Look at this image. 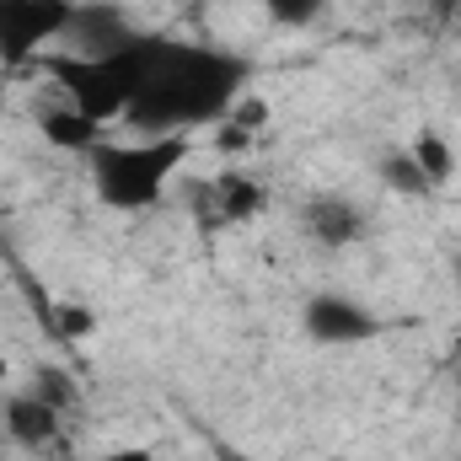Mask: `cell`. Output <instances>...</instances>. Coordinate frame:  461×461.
<instances>
[{
  "label": "cell",
  "mask_w": 461,
  "mask_h": 461,
  "mask_svg": "<svg viewBox=\"0 0 461 461\" xmlns=\"http://www.w3.org/2000/svg\"><path fill=\"white\" fill-rule=\"evenodd\" d=\"M252 65L230 49L215 43H188V38H167L129 103L123 123L134 134H194V129H215L230 113V103L247 92Z\"/></svg>",
  "instance_id": "obj_1"
},
{
  "label": "cell",
  "mask_w": 461,
  "mask_h": 461,
  "mask_svg": "<svg viewBox=\"0 0 461 461\" xmlns=\"http://www.w3.org/2000/svg\"><path fill=\"white\" fill-rule=\"evenodd\" d=\"M156 49H161V32H134L113 54H43L38 65L76 113H86L92 123L108 129V123H123Z\"/></svg>",
  "instance_id": "obj_2"
},
{
  "label": "cell",
  "mask_w": 461,
  "mask_h": 461,
  "mask_svg": "<svg viewBox=\"0 0 461 461\" xmlns=\"http://www.w3.org/2000/svg\"><path fill=\"white\" fill-rule=\"evenodd\" d=\"M188 134H134V140H103L92 161V188L118 215H140L161 204L172 177L188 167Z\"/></svg>",
  "instance_id": "obj_3"
},
{
  "label": "cell",
  "mask_w": 461,
  "mask_h": 461,
  "mask_svg": "<svg viewBox=\"0 0 461 461\" xmlns=\"http://www.w3.org/2000/svg\"><path fill=\"white\" fill-rule=\"evenodd\" d=\"M81 0H0V70L32 65L59 43L76 22Z\"/></svg>",
  "instance_id": "obj_4"
},
{
  "label": "cell",
  "mask_w": 461,
  "mask_h": 461,
  "mask_svg": "<svg viewBox=\"0 0 461 461\" xmlns=\"http://www.w3.org/2000/svg\"><path fill=\"white\" fill-rule=\"evenodd\" d=\"M301 328H306V339H312V344L348 348V344H370V339H381V328H386V322H381L365 301L322 290V295H312V301L301 306Z\"/></svg>",
  "instance_id": "obj_5"
},
{
  "label": "cell",
  "mask_w": 461,
  "mask_h": 461,
  "mask_svg": "<svg viewBox=\"0 0 461 461\" xmlns=\"http://www.w3.org/2000/svg\"><path fill=\"white\" fill-rule=\"evenodd\" d=\"M134 32H140V27L118 11L113 0H81V5H76V22H70V32H65V43H70V54H113V49H123Z\"/></svg>",
  "instance_id": "obj_6"
},
{
  "label": "cell",
  "mask_w": 461,
  "mask_h": 461,
  "mask_svg": "<svg viewBox=\"0 0 461 461\" xmlns=\"http://www.w3.org/2000/svg\"><path fill=\"white\" fill-rule=\"evenodd\" d=\"M365 210L354 204V199H344V194H317V199H306L301 204V230L317 241V247H348V241H359L365 236Z\"/></svg>",
  "instance_id": "obj_7"
},
{
  "label": "cell",
  "mask_w": 461,
  "mask_h": 461,
  "mask_svg": "<svg viewBox=\"0 0 461 461\" xmlns=\"http://www.w3.org/2000/svg\"><path fill=\"white\" fill-rule=\"evenodd\" d=\"M59 408H49L38 392H16V397H5L0 402V424H5V435H11V446H22V451H49L65 429H59Z\"/></svg>",
  "instance_id": "obj_8"
},
{
  "label": "cell",
  "mask_w": 461,
  "mask_h": 461,
  "mask_svg": "<svg viewBox=\"0 0 461 461\" xmlns=\"http://www.w3.org/2000/svg\"><path fill=\"white\" fill-rule=\"evenodd\" d=\"M204 199H210V221L215 226H241V221H258L263 204H268V188L247 172H221L215 183H204Z\"/></svg>",
  "instance_id": "obj_9"
},
{
  "label": "cell",
  "mask_w": 461,
  "mask_h": 461,
  "mask_svg": "<svg viewBox=\"0 0 461 461\" xmlns=\"http://www.w3.org/2000/svg\"><path fill=\"white\" fill-rule=\"evenodd\" d=\"M32 123H38V134H43L49 145L70 150V156H92V150L103 145V123H92L86 113H76L70 103H43V108H32Z\"/></svg>",
  "instance_id": "obj_10"
},
{
  "label": "cell",
  "mask_w": 461,
  "mask_h": 461,
  "mask_svg": "<svg viewBox=\"0 0 461 461\" xmlns=\"http://www.w3.org/2000/svg\"><path fill=\"white\" fill-rule=\"evenodd\" d=\"M38 312H43L49 339H59V344H86V339L103 328V317H97L92 306H81V301H43V295H38Z\"/></svg>",
  "instance_id": "obj_11"
},
{
  "label": "cell",
  "mask_w": 461,
  "mask_h": 461,
  "mask_svg": "<svg viewBox=\"0 0 461 461\" xmlns=\"http://www.w3.org/2000/svg\"><path fill=\"white\" fill-rule=\"evenodd\" d=\"M408 156L419 161V172L429 177V188H446L456 177V150H451V140L440 129H419L413 145H408Z\"/></svg>",
  "instance_id": "obj_12"
},
{
  "label": "cell",
  "mask_w": 461,
  "mask_h": 461,
  "mask_svg": "<svg viewBox=\"0 0 461 461\" xmlns=\"http://www.w3.org/2000/svg\"><path fill=\"white\" fill-rule=\"evenodd\" d=\"M27 392H38L49 408H59V413H70V408H81V381H76V370L70 365H38L32 370V386Z\"/></svg>",
  "instance_id": "obj_13"
},
{
  "label": "cell",
  "mask_w": 461,
  "mask_h": 461,
  "mask_svg": "<svg viewBox=\"0 0 461 461\" xmlns=\"http://www.w3.org/2000/svg\"><path fill=\"white\" fill-rule=\"evenodd\" d=\"M375 172H381V183H386L392 194H408V199H424V194H435V188H429V177L419 172V161H413L408 150H386Z\"/></svg>",
  "instance_id": "obj_14"
},
{
  "label": "cell",
  "mask_w": 461,
  "mask_h": 461,
  "mask_svg": "<svg viewBox=\"0 0 461 461\" xmlns=\"http://www.w3.org/2000/svg\"><path fill=\"white\" fill-rule=\"evenodd\" d=\"M263 11L279 22V27H306L328 11V0H263Z\"/></svg>",
  "instance_id": "obj_15"
},
{
  "label": "cell",
  "mask_w": 461,
  "mask_h": 461,
  "mask_svg": "<svg viewBox=\"0 0 461 461\" xmlns=\"http://www.w3.org/2000/svg\"><path fill=\"white\" fill-rule=\"evenodd\" d=\"M258 140H263V134H252V129H241V123H230V118L215 123V150H221V156H247Z\"/></svg>",
  "instance_id": "obj_16"
},
{
  "label": "cell",
  "mask_w": 461,
  "mask_h": 461,
  "mask_svg": "<svg viewBox=\"0 0 461 461\" xmlns=\"http://www.w3.org/2000/svg\"><path fill=\"white\" fill-rule=\"evenodd\" d=\"M230 123H241V129H252V134H263L268 129V103L263 97H252V92H241L236 103H230Z\"/></svg>",
  "instance_id": "obj_17"
},
{
  "label": "cell",
  "mask_w": 461,
  "mask_h": 461,
  "mask_svg": "<svg viewBox=\"0 0 461 461\" xmlns=\"http://www.w3.org/2000/svg\"><path fill=\"white\" fill-rule=\"evenodd\" d=\"M97 461H156V451H145V446H118V451H103Z\"/></svg>",
  "instance_id": "obj_18"
},
{
  "label": "cell",
  "mask_w": 461,
  "mask_h": 461,
  "mask_svg": "<svg viewBox=\"0 0 461 461\" xmlns=\"http://www.w3.org/2000/svg\"><path fill=\"white\" fill-rule=\"evenodd\" d=\"M424 5H429V16H435V22H456V16H461V0H424Z\"/></svg>",
  "instance_id": "obj_19"
},
{
  "label": "cell",
  "mask_w": 461,
  "mask_h": 461,
  "mask_svg": "<svg viewBox=\"0 0 461 461\" xmlns=\"http://www.w3.org/2000/svg\"><path fill=\"white\" fill-rule=\"evenodd\" d=\"M215 461H252L247 451H236V446H215Z\"/></svg>",
  "instance_id": "obj_20"
},
{
  "label": "cell",
  "mask_w": 461,
  "mask_h": 461,
  "mask_svg": "<svg viewBox=\"0 0 461 461\" xmlns=\"http://www.w3.org/2000/svg\"><path fill=\"white\" fill-rule=\"evenodd\" d=\"M5 375H11V365H5V354H0V386H5Z\"/></svg>",
  "instance_id": "obj_21"
},
{
  "label": "cell",
  "mask_w": 461,
  "mask_h": 461,
  "mask_svg": "<svg viewBox=\"0 0 461 461\" xmlns=\"http://www.w3.org/2000/svg\"><path fill=\"white\" fill-rule=\"evenodd\" d=\"M456 440H461V413H456Z\"/></svg>",
  "instance_id": "obj_22"
},
{
  "label": "cell",
  "mask_w": 461,
  "mask_h": 461,
  "mask_svg": "<svg viewBox=\"0 0 461 461\" xmlns=\"http://www.w3.org/2000/svg\"><path fill=\"white\" fill-rule=\"evenodd\" d=\"M456 354H461V348H456Z\"/></svg>",
  "instance_id": "obj_23"
}]
</instances>
